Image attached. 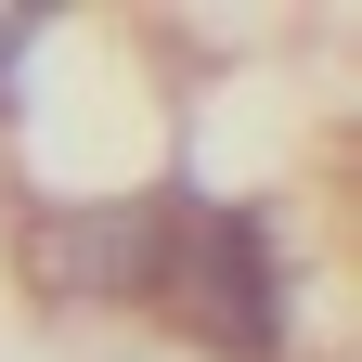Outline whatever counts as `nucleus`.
I'll list each match as a JSON object with an SVG mask.
<instances>
[{
	"label": "nucleus",
	"mask_w": 362,
	"mask_h": 362,
	"mask_svg": "<svg viewBox=\"0 0 362 362\" xmlns=\"http://www.w3.org/2000/svg\"><path fill=\"white\" fill-rule=\"evenodd\" d=\"M156 285H168V310H181L207 349L285 362V272H272V233H259V220H233V207L181 220V246L156 259Z\"/></svg>",
	"instance_id": "1"
}]
</instances>
